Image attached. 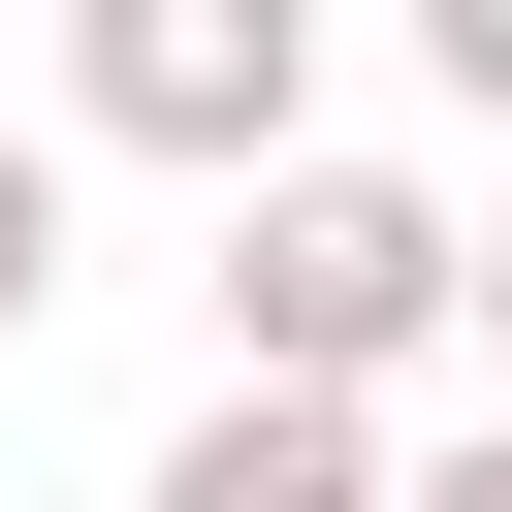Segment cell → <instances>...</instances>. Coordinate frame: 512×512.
<instances>
[{"label": "cell", "mask_w": 512, "mask_h": 512, "mask_svg": "<svg viewBox=\"0 0 512 512\" xmlns=\"http://www.w3.org/2000/svg\"><path fill=\"white\" fill-rule=\"evenodd\" d=\"M448 320H480V224H448V192H384V160H288V192H224V384H288V416H384Z\"/></svg>", "instance_id": "cell-1"}, {"label": "cell", "mask_w": 512, "mask_h": 512, "mask_svg": "<svg viewBox=\"0 0 512 512\" xmlns=\"http://www.w3.org/2000/svg\"><path fill=\"white\" fill-rule=\"evenodd\" d=\"M64 128L96 160H192V192H288L320 160V32L288 0H96L64 32Z\"/></svg>", "instance_id": "cell-2"}, {"label": "cell", "mask_w": 512, "mask_h": 512, "mask_svg": "<svg viewBox=\"0 0 512 512\" xmlns=\"http://www.w3.org/2000/svg\"><path fill=\"white\" fill-rule=\"evenodd\" d=\"M128 512H416V448H384V416H288V384H224V416H192Z\"/></svg>", "instance_id": "cell-3"}, {"label": "cell", "mask_w": 512, "mask_h": 512, "mask_svg": "<svg viewBox=\"0 0 512 512\" xmlns=\"http://www.w3.org/2000/svg\"><path fill=\"white\" fill-rule=\"evenodd\" d=\"M64 320V128H0V352Z\"/></svg>", "instance_id": "cell-4"}, {"label": "cell", "mask_w": 512, "mask_h": 512, "mask_svg": "<svg viewBox=\"0 0 512 512\" xmlns=\"http://www.w3.org/2000/svg\"><path fill=\"white\" fill-rule=\"evenodd\" d=\"M416 64H448V96H480V128H512V0H416Z\"/></svg>", "instance_id": "cell-5"}, {"label": "cell", "mask_w": 512, "mask_h": 512, "mask_svg": "<svg viewBox=\"0 0 512 512\" xmlns=\"http://www.w3.org/2000/svg\"><path fill=\"white\" fill-rule=\"evenodd\" d=\"M448 352H480V416H512V224H480V320H448Z\"/></svg>", "instance_id": "cell-6"}, {"label": "cell", "mask_w": 512, "mask_h": 512, "mask_svg": "<svg viewBox=\"0 0 512 512\" xmlns=\"http://www.w3.org/2000/svg\"><path fill=\"white\" fill-rule=\"evenodd\" d=\"M416 512H512V416H480V448H416Z\"/></svg>", "instance_id": "cell-7"}]
</instances>
